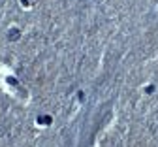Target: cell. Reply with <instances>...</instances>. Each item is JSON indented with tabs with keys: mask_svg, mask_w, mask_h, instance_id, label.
Returning a JSON list of instances; mask_svg holds the SVG:
<instances>
[{
	"mask_svg": "<svg viewBox=\"0 0 158 147\" xmlns=\"http://www.w3.org/2000/svg\"><path fill=\"white\" fill-rule=\"evenodd\" d=\"M19 38H21V30H19L17 27H11V28L8 30V40H10V41H17Z\"/></svg>",
	"mask_w": 158,
	"mask_h": 147,
	"instance_id": "cell-1",
	"label": "cell"
},
{
	"mask_svg": "<svg viewBox=\"0 0 158 147\" xmlns=\"http://www.w3.org/2000/svg\"><path fill=\"white\" fill-rule=\"evenodd\" d=\"M38 124H51V115H40Z\"/></svg>",
	"mask_w": 158,
	"mask_h": 147,
	"instance_id": "cell-2",
	"label": "cell"
},
{
	"mask_svg": "<svg viewBox=\"0 0 158 147\" xmlns=\"http://www.w3.org/2000/svg\"><path fill=\"white\" fill-rule=\"evenodd\" d=\"M21 2H23V6H27V8H30V6H34V4L38 2V0H21Z\"/></svg>",
	"mask_w": 158,
	"mask_h": 147,
	"instance_id": "cell-3",
	"label": "cell"
},
{
	"mask_svg": "<svg viewBox=\"0 0 158 147\" xmlns=\"http://www.w3.org/2000/svg\"><path fill=\"white\" fill-rule=\"evenodd\" d=\"M152 91H154V85H149V87H145V93H149V94H151Z\"/></svg>",
	"mask_w": 158,
	"mask_h": 147,
	"instance_id": "cell-4",
	"label": "cell"
}]
</instances>
